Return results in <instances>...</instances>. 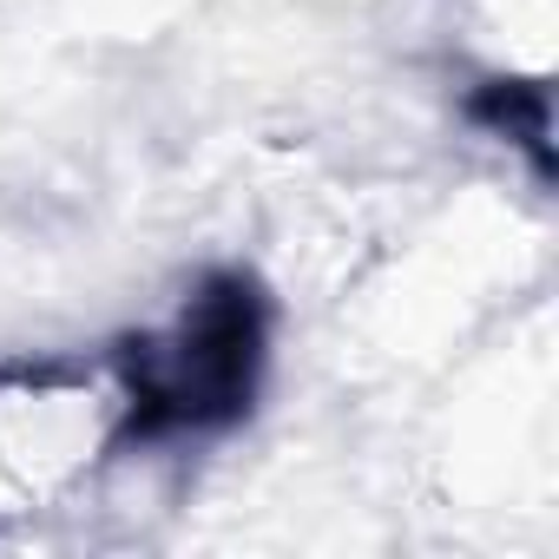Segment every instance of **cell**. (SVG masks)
<instances>
[{
    "mask_svg": "<svg viewBox=\"0 0 559 559\" xmlns=\"http://www.w3.org/2000/svg\"><path fill=\"white\" fill-rule=\"evenodd\" d=\"M132 435L126 376L14 369L0 376V520L60 507Z\"/></svg>",
    "mask_w": 559,
    "mask_h": 559,
    "instance_id": "cell-1",
    "label": "cell"
}]
</instances>
